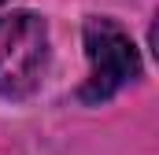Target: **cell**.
<instances>
[{
	"mask_svg": "<svg viewBox=\"0 0 159 155\" xmlns=\"http://www.w3.org/2000/svg\"><path fill=\"white\" fill-rule=\"evenodd\" d=\"M81 37H85V55H89V78L78 89L81 104H104L141 78L137 44L115 19H104V15L89 19Z\"/></svg>",
	"mask_w": 159,
	"mask_h": 155,
	"instance_id": "cell-1",
	"label": "cell"
},
{
	"mask_svg": "<svg viewBox=\"0 0 159 155\" xmlns=\"http://www.w3.org/2000/svg\"><path fill=\"white\" fill-rule=\"evenodd\" d=\"M48 67V26L34 11L0 15V96L22 100L44 78Z\"/></svg>",
	"mask_w": 159,
	"mask_h": 155,
	"instance_id": "cell-2",
	"label": "cell"
},
{
	"mask_svg": "<svg viewBox=\"0 0 159 155\" xmlns=\"http://www.w3.org/2000/svg\"><path fill=\"white\" fill-rule=\"evenodd\" d=\"M0 4H4V0H0Z\"/></svg>",
	"mask_w": 159,
	"mask_h": 155,
	"instance_id": "cell-3",
	"label": "cell"
}]
</instances>
